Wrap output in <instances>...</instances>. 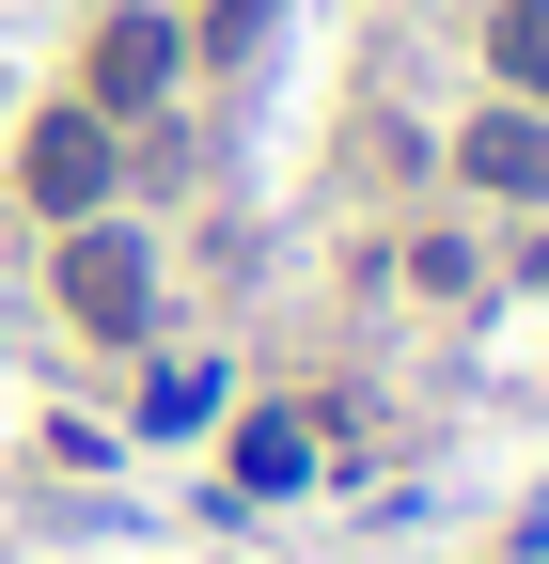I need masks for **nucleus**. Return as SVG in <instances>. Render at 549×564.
Returning <instances> with one entry per match:
<instances>
[{"instance_id":"nucleus-1","label":"nucleus","mask_w":549,"mask_h":564,"mask_svg":"<svg viewBox=\"0 0 549 564\" xmlns=\"http://www.w3.org/2000/svg\"><path fill=\"white\" fill-rule=\"evenodd\" d=\"M63 314H79V329H142L158 314V251L142 236H126V220H63Z\"/></svg>"},{"instance_id":"nucleus-2","label":"nucleus","mask_w":549,"mask_h":564,"mask_svg":"<svg viewBox=\"0 0 549 564\" xmlns=\"http://www.w3.org/2000/svg\"><path fill=\"white\" fill-rule=\"evenodd\" d=\"M110 173H126V141H110V110H47V126L17 141V188L47 204V220H95V204H110Z\"/></svg>"},{"instance_id":"nucleus-3","label":"nucleus","mask_w":549,"mask_h":564,"mask_svg":"<svg viewBox=\"0 0 549 564\" xmlns=\"http://www.w3.org/2000/svg\"><path fill=\"white\" fill-rule=\"evenodd\" d=\"M173 79H189V32L158 17V0H126V17L95 32V95H79V110H110V126H126V110H158Z\"/></svg>"},{"instance_id":"nucleus-4","label":"nucleus","mask_w":549,"mask_h":564,"mask_svg":"<svg viewBox=\"0 0 549 564\" xmlns=\"http://www.w3.org/2000/svg\"><path fill=\"white\" fill-rule=\"evenodd\" d=\"M455 173L487 188V204H549V110H518V95L471 110V126H455Z\"/></svg>"},{"instance_id":"nucleus-5","label":"nucleus","mask_w":549,"mask_h":564,"mask_svg":"<svg viewBox=\"0 0 549 564\" xmlns=\"http://www.w3.org/2000/svg\"><path fill=\"white\" fill-rule=\"evenodd\" d=\"M487 63H503L518 110H549V0H503V17H487Z\"/></svg>"},{"instance_id":"nucleus-6","label":"nucleus","mask_w":549,"mask_h":564,"mask_svg":"<svg viewBox=\"0 0 549 564\" xmlns=\"http://www.w3.org/2000/svg\"><path fill=\"white\" fill-rule=\"evenodd\" d=\"M204 408H220V377H204V361H189V377H158V392H142V423H158V440H189V423H204Z\"/></svg>"},{"instance_id":"nucleus-7","label":"nucleus","mask_w":549,"mask_h":564,"mask_svg":"<svg viewBox=\"0 0 549 564\" xmlns=\"http://www.w3.org/2000/svg\"><path fill=\"white\" fill-rule=\"evenodd\" d=\"M236 470H251V486H299V470H314V440H299V423H251V455H236Z\"/></svg>"},{"instance_id":"nucleus-8","label":"nucleus","mask_w":549,"mask_h":564,"mask_svg":"<svg viewBox=\"0 0 549 564\" xmlns=\"http://www.w3.org/2000/svg\"><path fill=\"white\" fill-rule=\"evenodd\" d=\"M204 47H220V63H251V47H267V0H220V17H204Z\"/></svg>"}]
</instances>
